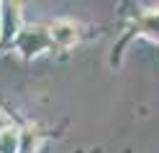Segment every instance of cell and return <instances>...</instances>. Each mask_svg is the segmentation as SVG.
<instances>
[{"label": "cell", "mask_w": 159, "mask_h": 153, "mask_svg": "<svg viewBox=\"0 0 159 153\" xmlns=\"http://www.w3.org/2000/svg\"><path fill=\"white\" fill-rule=\"evenodd\" d=\"M49 33H52V38L59 46H75L77 38H80V31L72 20H57V23H52Z\"/></svg>", "instance_id": "cell-1"}, {"label": "cell", "mask_w": 159, "mask_h": 153, "mask_svg": "<svg viewBox=\"0 0 159 153\" xmlns=\"http://www.w3.org/2000/svg\"><path fill=\"white\" fill-rule=\"evenodd\" d=\"M18 140H21V135L16 128H8L5 133H0V153H18Z\"/></svg>", "instance_id": "cell-2"}, {"label": "cell", "mask_w": 159, "mask_h": 153, "mask_svg": "<svg viewBox=\"0 0 159 153\" xmlns=\"http://www.w3.org/2000/svg\"><path fill=\"white\" fill-rule=\"evenodd\" d=\"M141 31L152 38H159V10H152L141 18Z\"/></svg>", "instance_id": "cell-3"}, {"label": "cell", "mask_w": 159, "mask_h": 153, "mask_svg": "<svg viewBox=\"0 0 159 153\" xmlns=\"http://www.w3.org/2000/svg\"><path fill=\"white\" fill-rule=\"evenodd\" d=\"M8 128H13V125H11V117H8V115H5V112H3V110H0V133H5Z\"/></svg>", "instance_id": "cell-4"}, {"label": "cell", "mask_w": 159, "mask_h": 153, "mask_svg": "<svg viewBox=\"0 0 159 153\" xmlns=\"http://www.w3.org/2000/svg\"><path fill=\"white\" fill-rule=\"evenodd\" d=\"M0 33H3V15H0Z\"/></svg>", "instance_id": "cell-5"}]
</instances>
